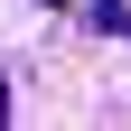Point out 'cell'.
Returning <instances> with one entry per match:
<instances>
[{
    "label": "cell",
    "mask_w": 131,
    "mask_h": 131,
    "mask_svg": "<svg viewBox=\"0 0 131 131\" xmlns=\"http://www.w3.org/2000/svg\"><path fill=\"white\" fill-rule=\"evenodd\" d=\"M0 122H9V84H0Z\"/></svg>",
    "instance_id": "cell-1"
}]
</instances>
